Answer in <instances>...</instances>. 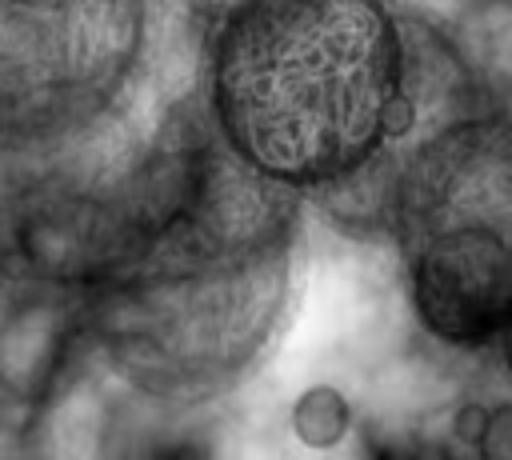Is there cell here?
<instances>
[{"label": "cell", "mask_w": 512, "mask_h": 460, "mask_svg": "<svg viewBox=\"0 0 512 460\" xmlns=\"http://www.w3.org/2000/svg\"><path fill=\"white\" fill-rule=\"evenodd\" d=\"M296 192L204 132L156 144L132 176L96 188L76 280L108 364L160 400L232 388L272 340L292 280Z\"/></svg>", "instance_id": "6da1fadb"}, {"label": "cell", "mask_w": 512, "mask_h": 460, "mask_svg": "<svg viewBox=\"0 0 512 460\" xmlns=\"http://www.w3.org/2000/svg\"><path fill=\"white\" fill-rule=\"evenodd\" d=\"M208 132L284 192L348 184L400 136L408 40L384 0H236L204 68Z\"/></svg>", "instance_id": "7a4b0ae2"}, {"label": "cell", "mask_w": 512, "mask_h": 460, "mask_svg": "<svg viewBox=\"0 0 512 460\" xmlns=\"http://www.w3.org/2000/svg\"><path fill=\"white\" fill-rule=\"evenodd\" d=\"M392 236L420 324L448 344L496 340L512 304V120H456L412 148Z\"/></svg>", "instance_id": "3957f363"}, {"label": "cell", "mask_w": 512, "mask_h": 460, "mask_svg": "<svg viewBox=\"0 0 512 460\" xmlns=\"http://www.w3.org/2000/svg\"><path fill=\"white\" fill-rule=\"evenodd\" d=\"M148 40V0H0V160H88L128 112Z\"/></svg>", "instance_id": "277c9868"}, {"label": "cell", "mask_w": 512, "mask_h": 460, "mask_svg": "<svg viewBox=\"0 0 512 460\" xmlns=\"http://www.w3.org/2000/svg\"><path fill=\"white\" fill-rule=\"evenodd\" d=\"M496 340H500V352H504V368L512 376V304H508V312H504V320L496 328Z\"/></svg>", "instance_id": "5b68a950"}]
</instances>
